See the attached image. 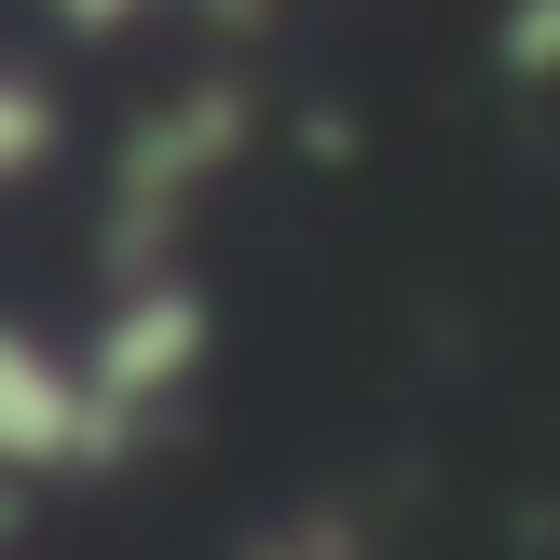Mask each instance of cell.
<instances>
[{"instance_id": "obj_1", "label": "cell", "mask_w": 560, "mask_h": 560, "mask_svg": "<svg viewBox=\"0 0 560 560\" xmlns=\"http://www.w3.org/2000/svg\"><path fill=\"white\" fill-rule=\"evenodd\" d=\"M124 465V424H109L82 342H42V328H0V492L42 479H96Z\"/></svg>"}, {"instance_id": "obj_2", "label": "cell", "mask_w": 560, "mask_h": 560, "mask_svg": "<svg viewBox=\"0 0 560 560\" xmlns=\"http://www.w3.org/2000/svg\"><path fill=\"white\" fill-rule=\"evenodd\" d=\"M42 124H55V109H42V82H14V69H0V178H27Z\"/></svg>"}, {"instance_id": "obj_3", "label": "cell", "mask_w": 560, "mask_h": 560, "mask_svg": "<svg viewBox=\"0 0 560 560\" xmlns=\"http://www.w3.org/2000/svg\"><path fill=\"white\" fill-rule=\"evenodd\" d=\"M69 14H96V27H109V14H124V0H69Z\"/></svg>"}, {"instance_id": "obj_4", "label": "cell", "mask_w": 560, "mask_h": 560, "mask_svg": "<svg viewBox=\"0 0 560 560\" xmlns=\"http://www.w3.org/2000/svg\"><path fill=\"white\" fill-rule=\"evenodd\" d=\"M260 560H315V547H260Z\"/></svg>"}]
</instances>
